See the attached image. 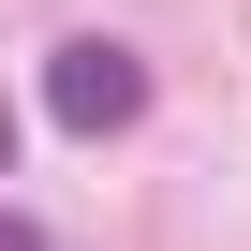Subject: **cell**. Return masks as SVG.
Here are the masks:
<instances>
[{"mask_svg":"<svg viewBox=\"0 0 251 251\" xmlns=\"http://www.w3.org/2000/svg\"><path fill=\"white\" fill-rule=\"evenodd\" d=\"M0 163H15V103H0Z\"/></svg>","mask_w":251,"mask_h":251,"instance_id":"cell-3","label":"cell"},{"mask_svg":"<svg viewBox=\"0 0 251 251\" xmlns=\"http://www.w3.org/2000/svg\"><path fill=\"white\" fill-rule=\"evenodd\" d=\"M0 251H45V222H15V207H0Z\"/></svg>","mask_w":251,"mask_h":251,"instance_id":"cell-2","label":"cell"},{"mask_svg":"<svg viewBox=\"0 0 251 251\" xmlns=\"http://www.w3.org/2000/svg\"><path fill=\"white\" fill-rule=\"evenodd\" d=\"M133 103H148V59H133V45L89 30V45L45 59V118H59V133H133Z\"/></svg>","mask_w":251,"mask_h":251,"instance_id":"cell-1","label":"cell"}]
</instances>
